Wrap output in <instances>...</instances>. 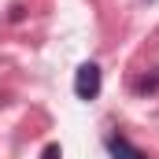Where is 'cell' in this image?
<instances>
[{
  "mask_svg": "<svg viewBox=\"0 0 159 159\" xmlns=\"http://www.w3.org/2000/svg\"><path fill=\"white\" fill-rule=\"evenodd\" d=\"M107 152H111L115 159H148L137 144H129L126 137H107Z\"/></svg>",
  "mask_w": 159,
  "mask_h": 159,
  "instance_id": "obj_2",
  "label": "cell"
},
{
  "mask_svg": "<svg viewBox=\"0 0 159 159\" xmlns=\"http://www.w3.org/2000/svg\"><path fill=\"white\" fill-rule=\"evenodd\" d=\"M59 156H63V148H59V144H48V148L41 152V159H59Z\"/></svg>",
  "mask_w": 159,
  "mask_h": 159,
  "instance_id": "obj_3",
  "label": "cell"
},
{
  "mask_svg": "<svg viewBox=\"0 0 159 159\" xmlns=\"http://www.w3.org/2000/svg\"><path fill=\"white\" fill-rule=\"evenodd\" d=\"M74 96L78 100H96L100 96V67L96 63H81L74 74Z\"/></svg>",
  "mask_w": 159,
  "mask_h": 159,
  "instance_id": "obj_1",
  "label": "cell"
}]
</instances>
